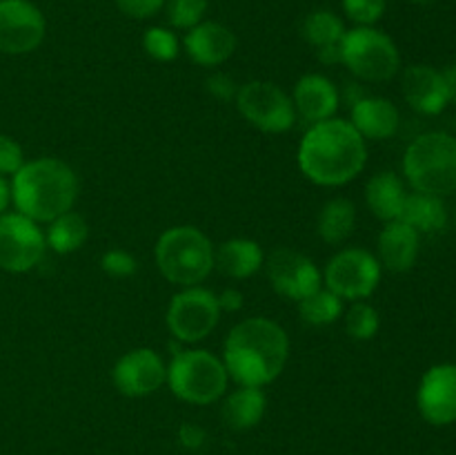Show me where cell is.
Segmentation results:
<instances>
[{"label":"cell","mask_w":456,"mask_h":455,"mask_svg":"<svg viewBox=\"0 0 456 455\" xmlns=\"http://www.w3.org/2000/svg\"><path fill=\"white\" fill-rule=\"evenodd\" d=\"M297 163L303 177L319 187H341L368 165V141L347 119L321 120L298 143Z\"/></svg>","instance_id":"6da1fadb"},{"label":"cell","mask_w":456,"mask_h":455,"mask_svg":"<svg viewBox=\"0 0 456 455\" xmlns=\"http://www.w3.org/2000/svg\"><path fill=\"white\" fill-rule=\"evenodd\" d=\"M221 360L236 386H270L289 360L288 330L270 317H248L227 333Z\"/></svg>","instance_id":"7a4b0ae2"},{"label":"cell","mask_w":456,"mask_h":455,"mask_svg":"<svg viewBox=\"0 0 456 455\" xmlns=\"http://www.w3.org/2000/svg\"><path fill=\"white\" fill-rule=\"evenodd\" d=\"M9 183L16 212L34 219L36 223H49L74 210L80 192L76 170L56 156L25 161Z\"/></svg>","instance_id":"3957f363"},{"label":"cell","mask_w":456,"mask_h":455,"mask_svg":"<svg viewBox=\"0 0 456 455\" xmlns=\"http://www.w3.org/2000/svg\"><path fill=\"white\" fill-rule=\"evenodd\" d=\"M214 248L216 245L200 228H167L154 245L156 268L178 288L200 285L214 270Z\"/></svg>","instance_id":"277c9868"},{"label":"cell","mask_w":456,"mask_h":455,"mask_svg":"<svg viewBox=\"0 0 456 455\" xmlns=\"http://www.w3.org/2000/svg\"><path fill=\"white\" fill-rule=\"evenodd\" d=\"M230 375L221 357L205 348L183 346L167 364V386L181 401L209 406L227 393Z\"/></svg>","instance_id":"5b68a950"},{"label":"cell","mask_w":456,"mask_h":455,"mask_svg":"<svg viewBox=\"0 0 456 455\" xmlns=\"http://www.w3.org/2000/svg\"><path fill=\"white\" fill-rule=\"evenodd\" d=\"M405 181L414 192L445 196L456 190V138L428 132L414 138L403 154Z\"/></svg>","instance_id":"8992f818"},{"label":"cell","mask_w":456,"mask_h":455,"mask_svg":"<svg viewBox=\"0 0 456 455\" xmlns=\"http://www.w3.org/2000/svg\"><path fill=\"white\" fill-rule=\"evenodd\" d=\"M341 65L365 83H387L401 70L395 40L377 27H352L341 40Z\"/></svg>","instance_id":"52a82bcc"},{"label":"cell","mask_w":456,"mask_h":455,"mask_svg":"<svg viewBox=\"0 0 456 455\" xmlns=\"http://www.w3.org/2000/svg\"><path fill=\"white\" fill-rule=\"evenodd\" d=\"M221 315L214 290L190 285V288H181L169 299L167 310H165V326L178 343L194 346L216 330Z\"/></svg>","instance_id":"ba28073f"},{"label":"cell","mask_w":456,"mask_h":455,"mask_svg":"<svg viewBox=\"0 0 456 455\" xmlns=\"http://www.w3.org/2000/svg\"><path fill=\"white\" fill-rule=\"evenodd\" d=\"M321 275L325 288L338 294L343 302H363L372 297L381 284L383 268L377 254L359 245H350L334 252Z\"/></svg>","instance_id":"9c48e42d"},{"label":"cell","mask_w":456,"mask_h":455,"mask_svg":"<svg viewBox=\"0 0 456 455\" xmlns=\"http://www.w3.org/2000/svg\"><path fill=\"white\" fill-rule=\"evenodd\" d=\"M234 105L245 123L265 134H285L297 125L292 96L272 80H248L239 87Z\"/></svg>","instance_id":"30bf717a"},{"label":"cell","mask_w":456,"mask_h":455,"mask_svg":"<svg viewBox=\"0 0 456 455\" xmlns=\"http://www.w3.org/2000/svg\"><path fill=\"white\" fill-rule=\"evenodd\" d=\"M47 252V239L40 223L20 212L0 214V270L25 275L34 270Z\"/></svg>","instance_id":"8fae6325"},{"label":"cell","mask_w":456,"mask_h":455,"mask_svg":"<svg viewBox=\"0 0 456 455\" xmlns=\"http://www.w3.org/2000/svg\"><path fill=\"white\" fill-rule=\"evenodd\" d=\"M45 13L31 0H0V54L25 56L43 45Z\"/></svg>","instance_id":"7c38bea8"},{"label":"cell","mask_w":456,"mask_h":455,"mask_svg":"<svg viewBox=\"0 0 456 455\" xmlns=\"http://www.w3.org/2000/svg\"><path fill=\"white\" fill-rule=\"evenodd\" d=\"M267 281L276 294L292 302H301L307 294L323 285V275L319 266L307 254L294 248H276L265 257Z\"/></svg>","instance_id":"4fadbf2b"},{"label":"cell","mask_w":456,"mask_h":455,"mask_svg":"<svg viewBox=\"0 0 456 455\" xmlns=\"http://www.w3.org/2000/svg\"><path fill=\"white\" fill-rule=\"evenodd\" d=\"M111 382L125 397H147L167 384V364L150 346H138L116 360Z\"/></svg>","instance_id":"5bb4252c"},{"label":"cell","mask_w":456,"mask_h":455,"mask_svg":"<svg viewBox=\"0 0 456 455\" xmlns=\"http://www.w3.org/2000/svg\"><path fill=\"white\" fill-rule=\"evenodd\" d=\"M417 406L432 426L456 422V364H436L426 370L419 384Z\"/></svg>","instance_id":"9a60e30c"},{"label":"cell","mask_w":456,"mask_h":455,"mask_svg":"<svg viewBox=\"0 0 456 455\" xmlns=\"http://www.w3.org/2000/svg\"><path fill=\"white\" fill-rule=\"evenodd\" d=\"M181 45L194 65L212 70V67H221L223 62L234 56L239 38L223 22L203 21L187 31Z\"/></svg>","instance_id":"2e32d148"},{"label":"cell","mask_w":456,"mask_h":455,"mask_svg":"<svg viewBox=\"0 0 456 455\" xmlns=\"http://www.w3.org/2000/svg\"><path fill=\"white\" fill-rule=\"evenodd\" d=\"M289 96H292L297 116L307 125L334 119L341 105L338 87L325 74H303Z\"/></svg>","instance_id":"e0dca14e"},{"label":"cell","mask_w":456,"mask_h":455,"mask_svg":"<svg viewBox=\"0 0 456 455\" xmlns=\"http://www.w3.org/2000/svg\"><path fill=\"white\" fill-rule=\"evenodd\" d=\"M401 89L414 112L423 116H436L450 105L441 71L430 65H412L403 71Z\"/></svg>","instance_id":"ac0fdd59"},{"label":"cell","mask_w":456,"mask_h":455,"mask_svg":"<svg viewBox=\"0 0 456 455\" xmlns=\"http://www.w3.org/2000/svg\"><path fill=\"white\" fill-rule=\"evenodd\" d=\"M421 250V235L401 219L390 221L379 232L377 259L390 272L412 270Z\"/></svg>","instance_id":"d6986e66"},{"label":"cell","mask_w":456,"mask_h":455,"mask_svg":"<svg viewBox=\"0 0 456 455\" xmlns=\"http://www.w3.org/2000/svg\"><path fill=\"white\" fill-rule=\"evenodd\" d=\"M350 123L365 141H386L399 132L401 114L386 96H368L350 107Z\"/></svg>","instance_id":"ffe728a7"},{"label":"cell","mask_w":456,"mask_h":455,"mask_svg":"<svg viewBox=\"0 0 456 455\" xmlns=\"http://www.w3.org/2000/svg\"><path fill=\"white\" fill-rule=\"evenodd\" d=\"M265 266L261 244L249 236H232L214 248V268L230 279L243 281L254 277Z\"/></svg>","instance_id":"44dd1931"},{"label":"cell","mask_w":456,"mask_h":455,"mask_svg":"<svg viewBox=\"0 0 456 455\" xmlns=\"http://www.w3.org/2000/svg\"><path fill=\"white\" fill-rule=\"evenodd\" d=\"M267 410V395L256 386H236L232 393H225L221 406L223 422L234 431H249L258 426Z\"/></svg>","instance_id":"7402d4cb"},{"label":"cell","mask_w":456,"mask_h":455,"mask_svg":"<svg viewBox=\"0 0 456 455\" xmlns=\"http://www.w3.org/2000/svg\"><path fill=\"white\" fill-rule=\"evenodd\" d=\"M405 183L395 172H377L365 186V203L370 212L383 223L396 221L405 203Z\"/></svg>","instance_id":"603a6c76"},{"label":"cell","mask_w":456,"mask_h":455,"mask_svg":"<svg viewBox=\"0 0 456 455\" xmlns=\"http://www.w3.org/2000/svg\"><path fill=\"white\" fill-rule=\"evenodd\" d=\"M356 205L346 196H334L325 201L316 217V235L328 245H341L354 235Z\"/></svg>","instance_id":"cb8c5ba5"},{"label":"cell","mask_w":456,"mask_h":455,"mask_svg":"<svg viewBox=\"0 0 456 455\" xmlns=\"http://www.w3.org/2000/svg\"><path fill=\"white\" fill-rule=\"evenodd\" d=\"M401 221L408 223L419 235H435L441 232L448 223V210L441 196L412 192L405 196L403 210H401Z\"/></svg>","instance_id":"d4e9b609"},{"label":"cell","mask_w":456,"mask_h":455,"mask_svg":"<svg viewBox=\"0 0 456 455\" xmlns=\"http://www.w3.org/2000/svg\"><path fill=\"white\" fill-rule=\"evenodd\" d=\"M89 236V226L85 221L83 214L69 212L61 214V217L52 219L45 230V239H47V250L56 254H74L85 245Z\"/></svg>","instance_id":"484cf974"},{"label":"cell","mask_w":456,"mask_h":455,"mask_svg":"<svg viewBox=\"0 0 456 455\" xmlns=\"http://www.w3.org/2000/svg\"><path fill=\"white\" fill-rule=\"evenodd\" d=\"M346 22L330 9H314L301 22V36L310 47L321 49L330 45H338L346 36Z\"/></svg>","instance_id":"4316f807"},{"label":"cell","mask_w":456,"mask_h":455,"mask_svg":"<svg viewBox=\"0 0 456 455\" xmlns=\"http://www.w3.org/2000/svg\"><path fill=\"white\" fill-rule=\"evenodd\" d=\"M346 312L343 308V299L338 294H334L332 290H328L325 285H321L319 290H314L312 294H307L305 299L298 302V315L305 321L307 326H330L334 321H338Z\"/></svg>","instance_id":"83f0119b"},{"label":"cell","mask_w":456,"mask_h":455,"mask_svg":"<svg viewBox=\"0 0 456 455\" xmlns=\"http://www.w3.org/2000/svg\"><path fill=\"white\" fill-rule=\"evenodd\" d=\"M346 333L356 342H370L377 337L381 328V315L370 302H352V306L343 312Z\"/></svg>","instance_id":"f1b7e54d"},{"label":"cell","mask_w":456,"mask_h":455,"mask_svg":"<svg viewBox=\"0 0 456 455\" xmlns=\"http://www.w3.org/2000/svg\"><path fill=\"white\" fill-rule=\"evenodd\" d=\"M142 49L156 62H172L181 54V40L169 27H150L142 34Z\"/></svg>","instance_id":"f546056e"},{"label":"cell","mask_w":456,"mask_h":455,"mask_svg":"<svg viewBox=\"0 0 456 455\" xmlns=\"http://www.w3.org/2000/svg\"><path fill=\"white\" fill-rule=\"evenodd\" d=\"M209 9V0H167L165 12L167 21L174 29L190 31L199 22L205 21V13Z\"/></svg>","instance_id":"4dcf8cb0"},{"label":"cell","mask_w":456,"mask_h":455,"mask_svg":"<svg viewBox=\"0 0 456 455\" xmlns=\"http://www.w3.org/2000/svg\"><path fill=\"white\" fill-rule=\"evenodd\" d=\"M341 4L354 27H374L387 9V0H343Z\"/></svg>","instance_id":"1f68e13d"},{"label":"cell","mask_w":456,"mask_h":455,"mask_svg":"<svg viewBox=\"0 0 456 455\" xmlns=\"http://www.w3.org/2000/svg\"><path fill=\"white\" fill-rule=\"evenodd\" d=\"M101 270L114 279H127L138 270V261L129 250L111 248L101 257Z\"/></svg>","instance_id":"d6a6232c"},{"label":"cell","mask_w":456,"mask_h":455,"mask_svg":"<svg viewBox=\"0 0 456 455\" xmlns=\"http://www.w3.org/2000/svg\"><path fill=\"white\" fill-rule=\"evenodd\" d=\"M25 165V150L9 134H0V177H13Z\"/></svg>","instance_id":"836d02e7"},{"label":"cell","mask_w":456,"mask_h":455,"mask_svg":"<svg viewBox=\"0 0 456 455\" xmlns=\"http://www.w3.org/2000/svg\"><path fill=\"white\" fill-rule=\"evenodd\" d=\"M239 87L240 85L236 83L234 76L225 74V71H214V74H209L208 80H205V89L221 103L234 101L236 94H239Z\"/></svg>","instance_id":"e575fe53"},{"label":"cell","mask_w":456,"mask_h":455,"mask_svg":"<svg viewBox=\"0 0 456 455\" xmlns=\"http://www.w3.org/2000/svg\"><path fill=\"white\" fill-rule=\"evenodd\" d=\"M114 3L120 9V13H125L127 18L147 21V18L156 16L160 9H165L167 0H114Z\"/></svg>","instance_id":"d590c367"},{"label":"cell","mask_w":456,"mask_h":455,"mask_svg":"<svg viewBox=\"0 0 456 455\" xmlns=\"http://www.w3.org/2000/svg\"><path fill=\"white\" fill-rule=\"evenodd\" d=\"M178 442H181L183 449L187 451H199L200 446L208 442V433L200 424L196 422H183L178 426Z\"/></svg>","instance_id":"8d00e7d4"},{"label":"cell","mask_w":456,"mask_h":455,"mask_svg":"<svg viewBox=\"0 0 456 455\" xmlns=\"http://www.w3.org/2000/svg\"><path fill=\"white\" fill-rule=\"evenodd\" d=\"M221 312H240L245 306V294L239 288H225L216 294Z\"/></svg>","instance_id":"74e56055"},{"label":"cell","mask_w":456,"mask_h":455,"mask_svg":"<svg viewBox=\"0 0 456 455\" xmlns=\"http://www.w3.org/2000/svg\"><path fill=\"white\" fill-rule=\"evenodd\" d=\"M316 58H319L323 65H337V62H341V43L316 49Z\"/></svg>","instance_id":"f35d334b"},{"label":"cell","mask_w":456,"mask_h":455,"mask_svg":"<svg viewBox=\"0 0 456 455\" xmlns=\"http://www.w3.org/2000/svg\"><path fill=\"white\" fill-rule=\"evenodd\" d=\"M338 94H341V103H347V105H354L356 101H361V98L365 96L363 87H361L359 83H346V87H343V92L338 89Z\"/></svg>","instance_id":"ab89813d"},{"label":"cell","mask_w":456,"mask_h":455,"mask_svg":"<svg viewBox=\"0 0 456 455\" xmlns=\"http://www.w3.org/2000/svg\"><path fill=\"white\" fill-rule=\"evenodd\" d=\"M444 83H445V92H448V101L456 103V65H448L444 71Z\"/></svg>","instance_id":"60d3db41"},{"label":"cell","mask_w":456,"mask_h":455,"mask_svg":"<svg viewBox=\"0 0 456 455\" xmlns=\"http://www.w3.org/2000/svg\"><path fill=\"white\" fill-rule=\"evenodd\" d=\"M9 205H12V183L0 177V214L9 212Z\"/></svg>","instance_id":"b9f144b4"},{"label":"cell","mask_w":456,"mask_h":455,"mask_svg":"<svg viewBox=\"0 0 456 455\" xmlns=\"http://www.w3.org/2000/svg\"><path fill=\"white\" fill-rule=\"evenodd\" d=\"M412 3H417V4H432V3H436V0H412Z\"/></svg>","instance_id":"7bdbcfd3"}]
</instances>
